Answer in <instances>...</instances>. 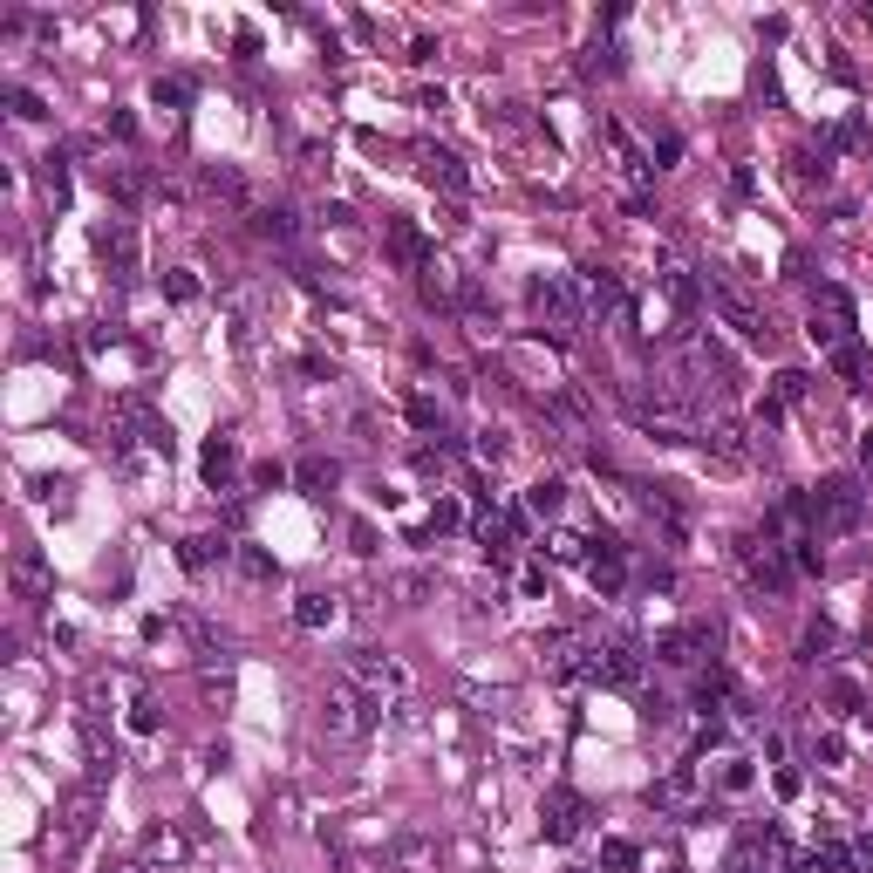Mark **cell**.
I'll list each match as a JSON object with an SVG mask.
<instances>
[{"label": "cell", "instance_id": "1", "mask_svg": "<svg viewBox=\"0 0 873 873\" xmlns=\"http://www.w3.org/2000/svg\"><path fill=\"white\" fill-rule=\"evenodd\" d=\"M532 314L553 328V342H573L594 321V301H587L580 273H546V280H532Z\"/></svg>", "mask_w": 873, "mask_h": 873}, {"label": "cell", "instance_id": "2", "mask_svg": "<svg viewBox=\"0 0 873 873\" xmlns=\"http://www.w3.org/2000/svg\"><path fill=\"white\" fill-rule=\"evenodd\" d=\"M376 723H382V703L362 683H348V676L328 683V696H321V730H328L335 744H362V737H376Z\"/></svg>", "mask_w": 873, "mask_h": 873}, {"label": "cell", "instance_id": "3", "mask_svg": "<svg viewBox=\"0 0 873 873\" xmlns=\"http://www.w3.org/2000/svg\"><path fill=\"white\" fill-rule=\"evenodd\" d=\"M860 519H867L860 478H826V485L812 492V539H819V532H853Z\"/></svg>", "mask_w": 873, "mask_h": 873}, {"label": "cell", "instance_id": "4", "mask_svg": "<svg viewBox=\"0 0 873 873\" xmlns=\"http://www.w3.org/2000/svg\"><path fill=\"white\" fill-rule=\"evenodd\" d=\"M342 676H348V683H362L369 696H376V703H396V696L410 689V676H403V662H389L382 648H348Z\"/></svg>", "mask_w": 873, "mask_h": 873}, {"label": "cell", "instance_id": "5", "mask_svg": "<svg viewBox=\"0 0 873 873\" xmlns=\"http://www.w3.org/2000/svg\"><path fill=\"white\" fill-rule=\"evenodd\" d=\"M642 642L635 635H614V642L594 648V669H587V683H601V689H635L642 683Z\"/></svg>", "mask_w": 873, "mask_h": 873}, {"label": "cell", "instance_id": "6", "mask_svg": "<svg viewBox=\"0 0 873 873\" xmlns=\"http://www.w3.org/2000/svg\"><path fill=\"white\" fill-rule=\"evenodd\" d=\"M853 294L846 287H833V280H819V294H812V342H826V348H839V342H853Z\"/></svg>", "mask_w": 873, "mask_h": 873}, {"label": "cell", "instance_id": "7", "mask_svg": "<svg viewBox=\"0 0 873 873\" xmlns=\"http://www.w3.org/2000/svg\"><path fill=\"white\" fill-rule=\"evenodd\" d=\"M710 648H717V628H710V621H683V628H669V635L655 642V655H662L669 669H689V662H703Z\"/></svg>", "mask_w": 873, "mask_h": 873}, {"label": "cell", "instance_id": "8", "mask_svg": "<svg viewBox=\"0 0 873 873\" xmlns=\"http://www.w3.org/2000/svg\"><path fill=\"white\" fill-rule=\"evenodd\" d=\"M744 573H751V587H792V560H785V546H771V532L764 539H744Z\"/></svg>", "mask_w": 873, "mask_h": 873}, {"label": "cell", "instance_id": "9", "mask_svg": "<svg viewBox=\"0 0 873 873\" xmlns=\"http://www.w3.org/2000/svg\"><path fill=\"white\" fill-rule=\"evenodd\" d=\"M580 819H587V798L573 792V785H553V792H546V839H553V846L580 839Z\"/></svg>", "mask_w": 873, "mask_h": 873}, {"label": "cell", "instance_id": "10", "mask_svg": "<svg viewBox=\"0 0 873 873\" xmlns=\"http://www.w3.org/2000/svg\"><path fill=\"white\" fill-rule=\"evenodd\" d=\"M389 260L410 266V273H430V266H437V246L423 239V226H410V219H389Z\"/></svg>", "mask_w": 873, "mask_h": 873}, {"label": "cell", "instance_id": "11", "mask_svg": "<svg viewBox=\"0 0 873 873\" xmlns=\"http://www.w3.org/2000/svg\"><path fill=\"white\" fill-rule=\"evenodd\" d=\"M696 792H703V785H696V764H676L669 778L648 785V805H655V812H696Z\"/></svg>", "mask_w": 873, "mask_h": 873}, {"label": "cell", "instance_id": "12", "mask_svg": "<svg viewBox=\"0 0 873 873\" xmlns=\"http://www.w3.org/2000/svg\"><path fill=\"white\" fill-rule=\"evenodd\" d=\"M389 873H437V839L430 833H396L389 839Z\"/></svg>", "mask_w": 873, "mask_h": 873}, {"label": "cell", "instance_id": "13", "mask_svg": "<svg viewBox=\"0 0 873 873\" xmlns=\"http://www.w3.org/2000/svg\"><path fill=\"white\" fill-rule=\"evenodd\" d=\"M226 560H232L226 532H191L185 546H178V567H185V573H212V567H226Z\"/></svg>", "mask_w": 873, "mask_h": 873}, {"label": "cell", "instance_id": "14", "mask_svg": "<svg viewBox=\"0 0 873 873\" xmlns=\"http://www.w3.org/2000/svg\"><path fill=\"white\" fill-rule=\"evenodd\" d=\"M587 580H594L601 594H621V587H628V546H621V539H601V553L587 560Z\"/></svg>", "mask_w": 873, "mask_h": 873}, {"label": "cell", "instance_id": "15", "mask_svg": "<svg viewBox=\"0 0 873 873\" xmlns=\"http://www.w3.org/2000/svg\"><path fill=\"white\" fill-rule=\"evenodd\" d=\"M96 253L116 266V280H130V273H137V239H130V226H123V219H110V226L96 232Z\"/></svg>", "mask_w": 873, "mask_h": 873}, {"label": "cell", "instance_id": "16", "mask_svg": "<svg viewBox=\"0 0 873 873\" xmlns=\"http://www.w3.org/2000/svg\"><path fill=\"white\" fill-rule=\"evenodd\" d=\"M246 226H253V239H273V246H294V239H301V219H294L287 205H260Z\"/></svg>", "mask_w": 873, "mask_h": 873}, {"label": "cell", "instance_id": "17", "mask_svg": "<svg viewBox=\"0 0 873 873\" xmlns=\"http://www.w3.org/2000/svg\"><path fill=\"white\" fill-rule=\"evenodd\" d=\"M198 464H205V485H212V492H226V485H232V471H239V444H232L226 430H219V437L205 444V457H198Z\"/></svg>", "mask_w": 873, "mask_h": 873}, {"label": "cell", "instance_id": "18", "mask_svg": "<svg viewBox=\"0 0 873 873\" xmlns=\"http://www.w3.org/2000/svg\"><path fill=\"white\" fill-rule=\"evenodd\" d=\"M703 444L717 457H730V464H751V444H744V430L730 417H703Z\"/></svg>", "mask_w": 873, "mask_h": 873}, {"label": "cell", "instance_id": "19", "mask_svg": "<svg viewBox=\"0 0 873 873\" xmlns=\"http://www.w3.org/2000/svg\"><path fill=\"white\" fill-rule=\"evenodd\" d=\"M14 587H21V601L48 594V560H41L35 546H14Z\"/></svg>", "mask_w": 873, "mask_h": 873}, {"label": "cell", "instance_id": "20", "mask_svg": "<svg viewBox=\"0 0 873 873\" xmlns=\"http://www.w3.org/2000/svg\"><path fill=\"white\" fill-rule=\"evenodd\" d=\"M717 314L730 321V328H737V335H744V342H771V328H764V321H758V314H751L744 301H737L730 287H717Z\"/></svg>", "mask_w": 873, "mask_h": 873}, {"label": "cell", "instance_id": "21", "mask_svg": "<svg viewBox=\"0 0 873 873\" xmlns=\"http://www.w3.org/2000/svg\"><path fill=\"white\" fill-rule=\"evenodd\" d=\"M423 171H430V185H444L451 198H464V191H471V171H464L451 151H423Z\"/></svg>", "mask_w": 873, "mask_h": 873}, {"label": "cell", "instance_id": "22", "mask_svg": "<svg viewBox=\"0 0 873 873\" xmlns=\"http://www.w3.org/2000/svg\"><path fill=\"white\" fill-rule=\"evenodd\" d=\"M798 873H860V853H846V846H812Z\"/></svg>", "mask_w": 873, "mask_h": 873}, {"label": "cell", "instance_id": "23", "mask_svg": "<svg viewBox=\"0 0 873 873\" xmlns=\"http://www.w3.org/2000/svg\"><path fill=\"white\" fill-rule=\"evenodd\" d=\"M328 621H335V601H328V594H301V601H294V628H307V635H321Z\"/></svg>", "mask_w": 873, "mask_h": 873}, {"label": "cell", "instance_id": "24", "mask_svg": "<svg viewBox=\"0 0 873 873\" xmlns=\"http://www.w3.org/2000/svg\"><path fill=\"white\" fill-rule=\"evenodd\" d=\"M580 287H587V301H594V307H621V301H628V294H621V280H614V273H601V266H587V273H580Z\"/></svg>", "mask_w": 873, "mask_h": 873}, {"label": "cell", "instance_id": "25", "mask_svg": "<svg viewBox=\"0 0 873 873\" xmlns=\"http://www.w3.org/2000/svg\"><path fill=\"white\" fill-rule=\"evenodd\" d=\"M560 505H567V485H560V478H539V485L526 492V512H532V519H553Z\"/></svg>", "mask_w": 873, "mask_h": 873}, {"label": "cell", "instance_id": "26", "mask_svg": "<svg viewBox=\"0 0 873 873\" xmlns=\"http://www.w3.org/2000/svg\"><path fill=\"white\" fill-rule=\"evenodd\" d=\"M546 553H553V560H560V567H587V560H594V553H587V539H580V532H546Z\"/></svg>", "mask_w": 873, "mask_h": 873}, {"label": "cell", "instance_id": "27", "mask_svg": "<svg viewBox=\"0 0 873 873\" xmlns=\"http://www.w3.org/2000/svg\"><path fill=\"white\" fill-rule=\"evenodd\" d=\"M62 826H69V839H82L89 826H96V785H82V792H69V819H62Z\"/></svg>", "mask_w": 873, "mask_h": 873}, {"label": "cell", "instance_id": "28", "mask_svg": "<svg viewBox=\"0 0 873 873\" xmlns=\"http://www.w3.org/2000/svg\"><path fill=\"white\" fill-rule=\"evenodd\" d=\"M601 867L608 873H635L642 867V846H635V839H601Z\"/></svg>", "mask_w": 873, "mask_h": 873}, {"label": "cell", "instance_id": "29", "mask_svg": "<svg viewBox=\"0 0 873 873\" xmlns=\"http://www.w3.org/2000/svg\"><path fill=\"white\" fill-rule=\"evenodd\" d=\"M103 191H116L123 205H137V198H144V178H137L130 164H103Z\"/></svg>", "mask_w": 873, "mask_h": 873}, {"label": "cell", "instance_id": "30", "mask_svg": "<svg viewBox=\"0 0 873 873\" xmlns=\"http://www.w3.org/2000/svg\"><path fill=\"white\" fill-rule=\"evenodd\" d=\"M144 860H151V867L157 860H185V839L171 833V826H151V833H144Z\"/></svg>", "mask_w": 873, "mask_h": 873}, {"label": "cell", "instance_id": "31", "mask_svg": "<svg viewBox=\"0 0 873 873\" xmlns=\"http://www.w3.org/2000/svg\"><path fill=\"white\" fill-rule=\"evenodd\" d=\"M417 287H423V301H430V307H451V301H457V280L444 273V266H430V273H417Z\"/></svg>", "mask_w": 873, "mask_h": 873}, {"label": "cell", "instance_id": "32", "mask_svg": "<svg viewBox=\"0 0 873 873\" xmlns=\"http://www.w3.org/2000/svg\"><path fill=\"white\" fill-rule=\"evenodd\" d=\"M164 301H178V307L198 301V273H191V266H171V273H164Z\"/></svg>", "mask_w": 873, "mask_h": 873}, {"label": "cell", "instance_id": "33", "mask_svg": "<svg viewBox=\"0 0 873 873\" xmlns=\"http://www.w3.org/2000/svg\"><path fill=\"white\" fill-rule=\"evenodd\" d=\"M751 778H758V771H751V758H723V771H717V792H751Z\"/></svg>", "mask_w": 873, "mask_h": 873}, {"label": "cell", "instance_id": "34", "mask_svg": "<svg viewBox=\"0 0 873 873\" xmlns=\"http://www.w3.org/2000/svg\"><path fill=\"white\" fill-rule=\"evenodd\" d=\"M151 103H164V110H185V103H191V82H185V76H157V82H151Z\"/></svg>", "mask_w": 873, "mask_h": 873}, {"label": "cell", "instance_id": "35", "mask_svg": "<svg viewBox=\"0 0 873 873\" xmlns=\"http://www.w3.org/2000/svg\"><path fill=\"white\" fill-rule=\"evenodd\" d=\"M833 369H839V376H853V382L867 376V355H860V342H839V348H833Z\"/></svg>", "mask_w": 873, "mask_h": 873}, {"label": "cell", "instance_id": "36", "mask_svg": "<svg viewBox=\"0 0 873 873\" xmlns=\"http://www.w3.org/2000/svg\"><path fill=\"white\" fill-rule=\"evenodd\" d=\"M662 287H669V301H676V307H696V280H689L683 266H669V273H662Z\"/></svg>", "mask_w": 873, "mask_h": 873}, {"label": "cell", "instance_id": "37", "mask_svg": "<svg viewBox=\"0 0 873 873\" xmlns=\"http://www.w3.org/2000/svg\"><path fill=\"white\" fill-rule=\"evenodd\" d=\"M239 567H246V580H273V553H260V546H246V553H239Z\"/></svg>", "mask_w": 873, "mask_h": 873}, {"label": "cell", "instance_id": "38", "mask_svg": "<svg viewBox=\"0 0 873 873\" xmlns=\"http://www.w3.org/2000/svg\"><path fill=\"white\" fill-rule=\"evenodd\" d=\"M410 423H417V430H444V410H437L430 396H410Z\"/></svg>", "mask_w": 873, "mask_h": 873}, {"label": "cell", "instance_id": "39", "mask_svg": "<svg viewBox=\"0 0 873 873\" xmlns=\"http://www.w3.org/2000/svg\"><path fill=\"white\" fill-rule=\"evenodd\" d=\"M301 485H307V492L335 485V464H328V457H307V464H301Z\"/></svg>", "mask_w": 873, "mask_h": 873}, {"label": "cell", "instance_id": "40", "mask_svg": "<svg viewBox=\"0 0 873 873\" xmlns=\"http://www.w3.org/2000/svg\"><path fill=\"white\" fill-rule=\"evenodd\" d=\"M7 103H14V116H28V123H41V116H48L35 89H7Z\"/></svg>", "mask_w": 873, "mask_h": 873}, {"label": "cell", "instance_id": "41", "mask_svg": "<svg viewBox=\"0 0 873 873\" xmlns=\"http://www.w3.org/2000/svg\"><path fill=\"white\" fill-rule=\"evenodd\" d=\"M205 191H212V198H239V171H205Z\"/></svg>", "mask_w": 873, "mask_h": 873}, {"label": "cell", "instance_id": "42", "mask_svg": "<svg viewBox=\"0 0 873 873\" xmlns=\"http://www.w3.org/2000/svg\"><path fill=\"white\" fill-rule=\"evenodd\" d=\"M396 594H403V608H423V594H430V580H423V573H403V580H396Z\"/></svg>", "mask_w": 873, "mask_h": 873}, {"label": "cell", "instance_id": "43", "mask_svg": "<svg viewBox=\"0 0 873 873\" xmlns=\"http://www.w3.org/2000/svg\"><path fill=\"white\" fill-rule=\"evenodd\" d=\"M130 730H137V737H151V730H157V703H144V696H137V703H130Z\"/></svg>", "mask_w": 873, "mask_h": 873}, {"label": "cell", "instance_id": "44", "mask_svg": "<svg viewBox=\"0 0 873 873\" xmlns=\"http://www.w3.org/2000/svg\"><path fill=\"white\" fill-rule=\"evenodd\" d=\"M805 389H812V382L798 376V369H785V376H778V403H805Z\"/></svg>", "mask_w": 873, "mask_h": 873}, {"label": "cell", "instance_id": "45", "mask_svg": "<svg viewBox=\"0 0 873 873\" xmlns=\"http://www.w3.org/2000/svg\"><path fill=\"white\" fill-rule=\"evenodd\" d=\"M430 526H437V532L464 526V512H457V498H437V512H430Z\"/></svg>", "mask_w": 873, "mask_h": 873}, {"label": "cell", "instance_id": "46", "mask_svg": "<svg viewBox=\"0 0 873 873\" xmlns=\"http://www.w3.org/2000/svg\"><path fill=\"white\" fill-rule=\"evenodd\" d=\"M860 144H867V130H860V123H839V130H833V151H860Z\"/></svg>", "mask_w": 873, "mask_h": 873}, {"label": "cell", "instance_id": "47", "mask_svg": "<svg viewBox=\"0 0 873 873\" xmlns=\"http://www.w3.org/2000/svg\"><path fill=\"white\" fill-rule=\"evenodd\" d=\"M48 191H55V205L69 198V164H62V157H48Z\"/></svg>", "mask_w": 873, "mask_h": 873}, {"label": "cell", "instance_id": "48", "mask_svg": "<svg viewBox=\"0 0 873 873\" xmlns=\"http://www.w3.org/2000/svg\"><path fill=\"white\" fill-rule=\"evenodd\" d=\"M833 703H839V710H860V689H853L846 676H839V683H833Z\"/></svg>", "mask_w": 873, "mask_h": 873}, {"label": "cell", "instance_id": "49", "mask_svg": "<svg viewBox=\"0 0 873 873\" xmlns=\"http://www.w3.org/2000/svg\"><path fill=\"white\" fill-rule=\"evenodd\" d=\"M819 758H826V764H846V744H839L833 730H826V737H819Z\"/></svg>", "mask_w": 873, "mask_h": 873}, {"label": "cell", "instance_id": "50", "mask_svg": "<svg viewBox=\"0 0 873 873\" xmlns=\"http://www.w3.org/2000/svg\"><path fill=\"white\" fill-rule=\"evenodd\" d=\"M103 873H144V860H103Z\"/></svg>", "mask_w": 873, "mask_h": 873}, {"label": "cell", "instance_id": "51", "mask_svg": "<svg viewBox=\"0 0 873 873\" xmlns=\"http://www.w3.org/2000/svg\"><path fill=\"white\" fill-rule=\"evenodd\" d=\"M860 464H873V430H867V437H860Z\"/></svg>", "mask_w": 873, "mask_h": 873}]
</instances>
